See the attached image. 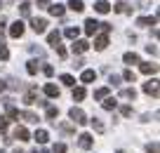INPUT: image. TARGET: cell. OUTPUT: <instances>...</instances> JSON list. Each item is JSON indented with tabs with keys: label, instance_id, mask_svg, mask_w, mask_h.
I'll list each match as a JSON object with an SVG mask.
<instances>
[{
	"label": "cell",
	"instance_id": "33",
	"mask_svg": "<svg viewBox=\"0 0 160 153\" xmlns=\"http://www.w3.org/2000/svg\"><path fill=\"white\" fill-rule=\"evenodd\" d=\"M90 123H92V127H94V130H97V132H104V123H101V120H99V118H92V120H90Z\"/></svg>",
	"mask_w": 160,
	"mask_h": 153
},
{
	"label": "cell",
	"instance_id": "37",
	"mask_svg": "<svg viewBox=\"0 0 160 153\" xmlns=\"http://www.w3.org/2000/svg\"><path fill=\"white\" fill-rule=\"evenodd\" d=\"M113 10H115V12H130V7H127L125 3H118V5H115Z\"/></svg>",
	"mask_w": 160,
	"mask_h": 153
},
{
	"label": "cell",
	"instance_id": "8",
	"mask_svg": "<svg viewBox=\"0 0 160 153\" xmlns=\"http://www.w3.org/2000/svg\"><path fill=\"white\" fill-rule=\"evenodd\" d=\"M33 139H35V141H38V144H47V139H50V134H47V130H35Z\"/></svg>",
	"mask_w": 160,
	"mask_h": 153
},
{
	"label": "cell",
	"instance_id": "43",
	"mask_svg": "<svg viewBox=\"0 0 160 153\" xmlns=\"http://www.w3.org/2000/svg\"><path fill=\"white\" fill-rule=\"evenodd\" d=\"M111 85H113V87H115V85H120V78H118V75H111Z\"/></svg>",
	"mask_w": 160,
	"mask_h": 153
},
{
	"label": "cell",
	"instance_id": "5",
	"mask_svg": "<svg viewBox=\"0 0 160 153\" xmlns=\"http://www.w3.org/2000/svg\"><path fill=\"white\" fill-rule=\"evenodd\" d=\"M144 92L151 94V97H158V80H148V83H144Z\"/></svg>",
	"mask_w": 160,
	"mask_h": 153
},
{
	"label": "cell",
	"instance_id": "17",
	"mask_svg": "<svg viewBox=\"0 0 160 153\" xmlns=\"http://www.w3.org/2000/svg\"><path fill=\"white\" fill-rule=\"evenodd\" d=\"M120 97H122V99H132V101H134V99H137V89L134 87H125L122 92H120Z\"/></svg>",
	"mask_w": 160,
	"mask_h": 153
},
{
	"label": "cell",
	"instance_id": "1",
	"mask_svg": "<svg viewBox=\"0 0 160 153\" xmlns=\"http://www.w3.org/2000/svg\"><path fill=\"white\" fill-rule=\"evenodd\" d=\"M68 115H71V120H73L75 125H85V123H87L85 111H82V109H78V106H73V109L68 111Z\"/></svg>",
	"mask_w": 160,
	"mask_h": 153
},
{
	"label": "cell",
	"instance_id": "6",
	"mask_svg": "<svg viewBox=\"0 0 160 153\" xmlns=\"http://www.w3.org/2000/svg\"><path fill=\"white\" fill-rule=\"evenodd\" d=\"M97 28H99V21H94V19H87L85 21V33L87 35H94Z\"/></svg>",
	"mask_w": 160,
	"mask_h": 153
},
{
	"label": "cell",
	"instance_id": "38",
	"mask_svg": "<svg viewBox=\"0 0 160 153\" xmlns=\"http://www.w3.org/2000/svg\"><path fill=\"white\" fill-rule=\"evenodd\" d=\"M52 151H54V153H66V144H54Z\"/></svg>",
	"mask_w": 160,
	"mask_h": 153
},
{
	"label": "cell",
	"instance_id": "30",
	"mask_svg": "<svg viewBox=\"0 0 160 153\" xmlns=\"http://www.w3.org/2000/svg\"><path fill=\"white\" fill-rule=\"evenodd\" d=\"M45 115H47V120H54L57 115H59V111L54 109V106H47V111H45Z\"/></svg>",
	"mask_w": 160,
	"mask_h": 153
},
{
	"label": "cell",
	"instance_id": "27",
	"mask_svg": "<svg viewBox=\"0 0 160 153\" xmlns=\"http://www.w3.org/2000/svg\"><path fill=\"white\" fill-rule=\"evenodd\" d=\"M78 33H80V28H78V26H68V28H66V38H71V40H75V38H78Z\"/></svg>",
	"mask_w": 160,
	"mask_h": 153
},
{
	"label": "cell",
	"instance_id": "3",
	"mask_svg": "<svg viewBox=\"0 0 160 153\" xmlns=\"http://www.w3.org/2000/svg\"><path fill=\"white\" fill-rule=\"evenodd\" d=\"M24 28H26L24 21H14V24L10 26V35L12 38H21V35H24Z\"/></svg>",
	"mask_w": 160,
	"mask_h": 153
},
{
	"label": "cell",
	"instance_id": "25",
	"mask_svg": "<svg viewBox=\"0 0 160 153\" xmlns=\"http://www.w3.org/2000/svg\"><path fill=\"white\" fill-rule=\"evenodd\" d=\"M19 118H24L26 123H38V115L31 113V111H24V113H19Z\"/></svg>",
	"mask_w": 160,
	"mask_h": 153
},
{
	"label": "cell",
	"instance_id": "46",
	"mask_svg": "<svg viewBox=\"0 0 160 153\" xmlns=\"http://www.w3.org/2000/svg\"><path fill=\"white\" fill-rule=\"evenodd\" d=\"M5 87H7V85L2 83V80H0V92H5Z\"/></svg>",
	"mask_w": 160,
	"mask_h": 153
},
{
	"label": "cell",
	"instance_id": "2",
	"mask_svg": "<svg viewBox=\"0 0 160 153\" xmlns=\"http://www.w3.org/2000/svg\"><path fill=\"white\" fill-rule=\"evenodd\" d=\"M31 28H33L35 33H45L47 31V19H38V17L31 19Z\"/></svg>",
	"mask_w": 160,
	"mask_h": 153
},
{
	"label": "cell",
	"instance_id": "42",
	"mask_svg": "<svg viewBox=\"0 0 160 153\" xmlns=\"http://www.w3.org/2000/svg\"><path fill=\"white\" fill-rule=\"evenodd\" d=\"M146 148H148V153H158V144H148V146H146Z\"/></svg>",
	"mask_w": 160,
	"mask_h": 153
},
{
	"label": "cell",
	"instance_id": "20",
	"mask_svg": "<svg viewBox=\"0 0 160 153\" xmlns=\"http://www.w3.org/2000/svg\"><path fill=\"white\" fill-rule=\"evenodd\" d=\"M45 94H47V97H59V87L52 85V83H47L45 85Z\"/></svg>",
	"mask_w": 160,
	"mask_h": 153
},
{
	"label": "cell",
	"instance_id": "7",
	"mask_svg": "<svg viewBox=\"0 0 160 153\" xmlns=\"http://www.w3.org/2000/svg\"><path fill=\"white\" fill-rule=\"evenodd\" d=\"M87 47H90V43H87V40H75V43H73V52H78V54L87 52Z\"/></svg>",
	"mask_w": 160,
	"mask_h": 153
},
{
	"label": "cell",
	"instance_id": "13",
	"mask_svg": "<svg viewBox=\"0 0 160 153\" xmlns=\"http://www.w3.org/2000/svg\"><path fill=\"white\" fill-rule=\"evenodd\" d=\"M106 45H108V38H106V35H97V38H94V47L99 49V52L106 49Z\"/></svg>",
	"mask_w": 160,
	"mask_h": 153
},
{
	"label": "cell",
	"instance_id": "47",
	"mask_svg": "<svg viewBox=\"0 0 160 153\" xmlns=\"http://www.w3.org/2000/svg\"><path fill=\"white\" fill-rule=\"evenodd\" d=\"M33 153H50V151H45V148H40V151H38V148H35Z\"/></svg>",
	"mask_w": 160,
	"mask_h": 153
},
{
	"label": "cell",
	"instance_id": "21",
	"mask_svg": "<svg viewBox=\"0 0 160 153\" xmlns=\"http://www.w3.org/2000/svg\"><path fill=\"white\" fill-rule=\"evenodd\" d=\"M155 17H141V19H137V24L139 26H155Z\"/></svg>",
	"mask_w": 160,
	"mask_h": 153
},
{
	"label": "cell",
	"instance_id": "23",
	"mask_svg": "<svg viewBox=\"0 0 160 153\" xmlns=\"http://www.w3.org/2000/svg\"><path fill=\"white\" fill-rule=\"evenodd\" d=\"M68 7L73 12H82L85 10V5H82V0H68Z\"/></svg>",
	"mask_w": 160,
	"mask_h": 153
},
{
	"label": "cell",
	"instance_id": "32",
	"mask_svg": "<svg viewBox=\"0 0 160 153\" xmlns=\"http://www.w3.org/2000/svg\"><path fill=\"white\" fill-rule=\"evenodd\" d=\"M26 71H28L31 75H35L38 73V61H28V64H26Z\"/></svg>",
	"mask_w": 160,
	"mask_h": 153
},
{
	"label": "cell",
	"instance_id": "44",
	"mask_svg": "<svg viewBox=\"0 0 160 153\" xmlns=\"http://www.w3.org/2000/svg\"><path fill=\"white\" fill-rule=\"evenodd\" d=\"M42 71H45V75H52V73H54V69H52L50 64H47V66H45V69H42Z\"/></svg>",
	"mask_w": 160,
	"mask_h": 153
},
{
	"label": "cell",
	"instance_id": "9",
	"mask_svg": "<svg viewBox=\"0 0 160 153\" xmlns=\"http://www.w3.org/2000/svg\"><path fill=\"white\" fill-rule=\"evenodd\" d=\"M5 106H7V120H10V118H19V111L14 109L12 99H7V101H5Z\"/></svg>",
	"mask_w": 160,
	"mask_h": 153
},
{
	"label": "cell",
	"instance_id": "14",
	"mask_svg": "<svg viewBox=\"0 0 160 153\" xmlns=\"http://www.w3.org/2000/svg\"><path fill=\"white\" fill-rule=\"evenodd\" d=\"M92 80H97V73L94 71H82V75H80V83H92Z\"/></svg>",
	"mask_w": 160,
	"mask_h": 153
},
{
	"label": "cell",
	"instance_id": "18",
	"mask_svg": "<svg viewBox=\"0 0 160 153\" xmlns=\"http://www.w3.org/2000/svg\"><path fill=\"white\" fill-rule=\"evenodd\" d=\"M35 101H38V92H35V89H28L26 97H24V104H35Z\"/></svg>",
	"mask_w": 160,
	"mask_h": 153
},
{
	"label": "cell",
	"instance_id": "45",
	"mask_svg": "<svg viewBox=\"0 0 160 153\" xmlns=\"http://www.w3.org/2000/svg\"><path fill=\"white\" fill-rule=\"evenodd\" d=\"M50 5V0H38V7H47Z\"/></svg>",
	"mask_w": 160,
	"mask_h": 153
},
{
	"label": "cell",
	"instance_id": "15",
	"mask_svg": "<svg viewBox=\"0 0 160 153\" xmlns=\"http://www.w3.org/2000/svg\"><path fill=\"white\" fill-rule=\"evenodd\" d=\"M122 61H125V64H139V54H137V52H125Z\"/></svg>",
	"mask_w": 160,
	"mask_h": 153
},
{
	"label": "cell",
	"instance_id": "19",
	"mask_svg": "<svg viewBox=\"0 0 160 153\" xmlns=\"http://www.w3.org/2000/svg\"><path fill=\"white\" fill-rule=\"evenodd\" d=\"M59 40H61V33H59V31H52V33L47 35V43H50L52 47H54V45H59Z\"/></svg>",
	"mask_w": 160,
	"mask_h": 153
},
{
	"label": "cell",
	"instance_id": "16",
	"mask_svg": "<svg viewBox=\"0 0 160 153\" xmlns=\"http://www.w3.org/2000/svg\"><path fill=\"white\" fill-rule=\"evenodd\" d=\"M139 69H141V73H146V75H151V73H158V64H141Z\"/></svg>",
	"mask_w": 160,
	"mask_h": 153
},
{
	"label": "cell",
	"instance_id": "40",
	"mask_svg": "<svg viewBox=\"0 0 160 153\" xmlns=\"http://www.w3.org/2000/svg\"><path fill=\"white\" fill-rule=\"evenodd\" d=\"M61 132H64V134H71V132H73V127H71L68 123H64V125H61Z\"/></svg>",
	"mask_w": 160,
	"mask_h": 153
},
{
	"label": "cell",
	"instance_id": "26",
	"mask_svg": "<svg viewBox=\"0 0 160 153\" xmlns=\"http://www.w3.org/2000/svg\"><path fill=\"white\" fill-rule=\"evenodd\" d=\"M115 106H118V101H115L113 97H106L104 99V111H113Z\"/></svg>",
	"mask_w": 160,
	"mask_h": 153
},
{
	"label": "cell",
	"instance_id": "24",
	"mask_svg": "<svg viewBox=\"0 0 160 153\" xmlns=\"http://www.w3.org/2000/svg\"><path fill=\"white\" fill-rule=\"evenodd\" d=\"M85 99V87H73V101H82Z\"/></svg>",
	"mask_w": 160,
	"mask_h": 153
},
{
	"label": "cell",
	"instance_id": "12",
	"mask_svg": "<svg viewBox=\"0 0 160 153\" xmlns=\"http://www.w3.org/2000/svg\"><path fill=\"white\" fill-rule=\"evenodd\" d=\"M14 139H19V141H28V130H26V127H17L14 130Z\"/></svg>",
	"mask_w": 160,
	"mask_h": 153
},
{
	"label": "cell",
	"instance_id": "31",
	"mask_svg": "<svg viewBox=\"0 0 160 153\" xmlns=\"http://www.w3.org/2000/svg\"><path fill=\"white\" fill-rule=\"evenodd\" d=\"M61 83L68 85V87H73V85H75V78H73V75H68V73H64V75H61Z\"/></svg>",
	"mask_w": 160,
	"mask_h": 153
},
{
	"label": "cell",
	"instance_id": "36",
	"mask_svg": "<svg viewBox=\"0 0 160 153\" xmlns=\"http://www.w3.org/2000/svg\"><path fill=\"white\" fill-rule=\"evenodd\" d=\"M54 49H57V54H59L61 59H66V49H64V45H54Z\"/></svg>",
	"mask_w": 160,
	"mask_h": 153
},
{
	"label": "cell",
	"instance_id": "22",
	"mask_svg": "<svg viewBox=\"0 0 160 153\" xmlns=\"http://www.w3.org/2000/svg\"><path fill=\"white\" fill-rule=\"evenodd\" d=\"M108 92H111V87H99V89H94V99L99 101V99H106L108 97Z\"/></svg>",
	"mask_w": 160,
	"mask_h": 153
},
{
	"label": "cell",
	"instance_id": "4",
	"mask_svg": "<svg viewBox=\"0 0 160 153\" xmlns=\"http://www.w3.org/2000/svg\"><path fill=\"white\" fill-rule=\"evenodd\" d=\"M78 144H80V148H85V151H87V148H92V144H94V139H92V134L82 132V134H80V137H78Z\"/></svg>",
	"mask_w": 160,
	"mask_h": 153
},
{
	"label": "cell",
	"instance_id": "29",
	"mask_svg": "<svg viewBox=\"0 0 160 153\" xmlns=\"http://www.w3.org/2000/svg\"><path fill=\"white\" fill-rule=\"evenodd\" d=\"M0 59H10V49H7V45L0 40Z\"/></svg>",
	"mask_w": 160,
	"mask_h": 153
},
{
	"label": "cell",
	"instance_id": "39",
	"mask_svg": "<svg viewBox=\"0 0 160 153\" xmlns=\"http://www.w3.org/2000/svg\"><path fill=\"white\" fill-rule=\"evenodd\" d=\"M120 113L125 115V118H130V115H132V106H122V109H120Z\"/></svg>",
	"mask_w": 160,
	"mask_h": 153
},
{
	"label": "cell",
	"instance_id": "48",
	"mask_svg": "<svg viewBox=\"0 0 160 153\" xmlns=\"http://www.w3.org/2000/svg\"><path fill=\"white\" fill-rule=\"evenodd\" d=\"M118 153H122V151H118Z\"/></svg>",
	"mask_w": 160,
	"mask_h": 153
},
{
	"label": "cell",
	"instance_id": "10",
	"mask_svg": "<svg viewBox=\"0 0 160 153\" xmlns=\"http://www.w3.org/2000/svg\"><path fill=\"white\" fill-rule=\"evenodd\" d=\"M108 10H111V5L106 3V0H99V3H94V12H99V14H106Z\"/></svg>",
	"mask_w": 160,
	"mask_h": 153
},
{
	"label": "cell",
	"instance_id": "49",
	"mask_svg": "<svg viewBox=\"0 0 160 153\" xmlns=\"http://www.w3.org/2000/svg\"><path fill=\"white\" fill-rule=\"evenodd\" d=\"M0 153H2V151H0Z\"/></svg>",
	"mask_w": 160,
	"mask_h": 153
},
{
	"label": "cell",
	"instance_id": "11",
	"mask_svg": "<svg viewBox=\"0 0 160 153\" xmlns=\"http://www.w3.org/2000/svg\"><path fill=\"white\" fill-rule=\"evenodd\" d=\"M47 10H50V14H52V17H64V5H59V3L50 5Z\"/></svg>",
	"mask_w": 160,
	"mask_h": 153
},
{
	"label": "cell",
	"instance_id": "41",
	"mask_svg": "<svg viewBox=\"0 0 160 153\" xmlns=\"http://www.w3.org/2000/svg\"><path fill=\"white\" fill-rule=\"evenodd\" d=\"M146 52H148V54H158V47H155V45H146Z\"/></svg>",
	"mask_w": 160,
	"mask_h": 153
},
{
	"label": "cell",
	"instance_id": "35",
	"mask_svg": "<svg viewBox=\"0 0 160 153\" xmlns=\"http://www.w3.org/2000/svg\"><path fill=\"white\" fill-rule=\"evenodd\" d=\"M7 127H10V120H7L5 115H0V132H5Z\"/></svg>",
	"mask_w": 160,
	"mask_h": 153
},
{
	"label": "cell",
	"instance_id": "34",
	"mask_svg": "<svg viewBox=\"0 0 160 153\" xmlns=\"http://www.w3.org/2000/svg\"><path fill=\"white\" fill-rule=\"evenodd\" d=\"M122 78H125L127 83H134V80H137V75H134V71H130V69H127L125 73H122Z\"/></svg>",
	"mask_w": 160,
	"mask_h": 153
},
{
	"label": "cell",
	"instance_id": "28",
	"mask_svg": "<svg viewBox=\"0 0 160 153\" xmlns=\"http://www.w3.org/2000/svg\"><path fill=\"white\" fill-rule=\"evenodd\" d=\"M19 14L21 17H31V3H21L19 5Z\"/></svg>",
	"mask_w": 160,
	"mask_h": 153
}]
</instances>
